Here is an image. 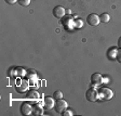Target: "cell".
Returning a JSON list of instances; mask_svg holds the SVG:
<instances>
[{"mask_svg": "<svg viewBox=\"0 0 121 116\" xmlns=\"http://www.w3.org/2000/svg\"><path fill=\"white\" fill-rule=\"evenodd\" d=\"M117 52H118V50H117L116 48H111L108 50V52H107V58L109 59V60L113 61L115 59L117 58Z\"/></svg>", "mask_w": 121, "mask_h": 116, "instance_id": "cell-9", "label": "cell"}, {"mask_svg": "<svg viewBox=\"0 0 121 116\" xmlns=\"http://www.w3.org/2000/svg\"><path fill=\"white\" fill-rule=\"evenodd\" d=\"M99 20L103 23H108L109 20H110V15H109L108 13H103V14L99 16Z\"/></svg>", "mask_w": 121, "mask_h": 116, "instance_id": "cell-12", "label": "cell"}, {"mask_svg": "<svg viewBox=\"0 0 121 116\" xmlns=\"http://www.w3.org/2000/svg\"><path fill=\"white\" fill-rule=\"evenodd\" d=\"M118 47H119V48L121 49V37H120V38H119V39H118Z\"/></svg>", "mask_w": 121, "mask_h": 116, "instance_id": "cell-19", "label": "cell"}, {"mask_svg": "<svg viewBox=\"0 0 121 116\" xmlns=\"http://www.w3.org/2000/svg\"><path fill=\"white\" fill-rule=\"evenodd\" d=\"M86 22H88V24L90 26H97L99 24V22H101V20H99V16L96 15L95 13H91L86 18Z\"/></svg>", "mask_w": 121, "mask_h": 116, "instance_id": "cell-4", "label": "cell"}, {"mask_svg": "<svg viewBox=\"0 0 121 116\" xmlns=\"http://www.w3.org/2000/svg\"><path fill=\"white\" fill-rule=\"evenodd\" d=\"M4 1L8 3V5H14V3L17 2L18 0H4Z\"/></svg>", "mask_w": 121, "mask_h": 116, "instance_id": "cell-18", "label": "cell"}, {"mask_svg": "<svg viewBox=\"0 0 121 116\" xmlns=\"http://www.w3.org/2000/svg\"><path fill=\"white\" fill-rule=\"evenodd\" d=\"M86 98L88 101L90 102H95L99 97H98V91L95 90V89H89L88 91L86 92Z\"/></svg>", "mask_w": 121, "mask_h": 116, "instance_id": "cell-3", "label": "cell"}, {"mask_svg": "<svg viewBox=\"0 0 121 116\" xmlns=\"http://www.w3.org/2000/svg\"><path fill=\"white\" fill-rule=\"evenodd\" d=\"M33 113L35 114V115H40V114H42V107H41L39 104H35V105L33 106Z\"/></svg>", "mask_w": 121, "mask_h": 116, "instance_id": "cell-11", "label": "cell"}, {"mask_svg": "<svg viewBox=\"0 0 121 116\" xmlns=\"http://www.w3.org/2000/svg\"><path fill=\"white\" fill-rule=\"evenodd\" d=\"M75 26H76V27H79V28H81V27H82V21H81V20H77V21H76V22H75Z\"/></svg>", "mask_w": 121, "mask_h": 116, "instance_id": "cell-16", "label": "cell"}, {"mask_svg": "<svg viewBox=\"0 0 121 116\" xmlns=\"http://www.w3.org/2000/svg\"><path fill=\"white\" fill-rule=\"evenodd\" d=\"M55 105L54 102V98H50V97H45L43 100V106L45 110H51L53 109V106Z\"/></svg>", "mask_w": 121, "mask_h": 116, "instance_id": "cell-8", "label": "cell"}, {"mask_svg": "<svg viewBox=\"0 0 121 116\" xmlns=\"http://www.w3.org/2000/svg\"><path fill=\"white\" fill-rule=\"evenodd\" d=\"M53 15L57 19H62L64 18V15H65V9H64L62 5H57L53 9Z\"/></svg>", "mask_w": 121, "mask_h": 116, "instance_id": "cell-7", "label": "cell"}, {"mask_svg": "<svg viewBox=\"0 0 121 116\" xmlns=\"http://www.w3.org/2000/svg\"><path fill=\"white\" fill-rule=\"evenodd\" d=\"M26 97H27V99H29V100H36V99L39 98V94H38V92L35 90H29L27 92V94H26Z\"/></svg>", "mask_w": 121, "mask_h": 116, "instance_id": "cell-10", "label": "cell"}, {"mask_svg": "<svg viewBox=\"0 0 121 116\" xmlns=\"http://www.w3.org/2000/svg\"><path fill=\"white\" fill-rule=\"evenodd\" d=\"M53 98L56 99V100H58V99H62V98H63V92H62V91H60V90L55 91V92L53 93Z\"/></svg>", "mask_w": 121, "mask_h": 116, "instance_id": "cell-13", "label": "cell"}, {"mask_svg": "<svg viewBox=\"0 0 121 116\" xmlns=\"http://www.w3.org/2000/svg\"><path fill=\"white\" fill-rule=\"evenodd\" d=\"M62 114H63L64 116H71V115H73V112H71V111H67V110H65V111H64Z\"/></svg>", "mask_w": 121, "mask_h": 116, "instance_id": "cell-17", "label": "cell"}, {"mask_svg": "<svg viewBox=\"0 0 121 116\" xmlns=\"http://www.w3.org/2000/svg\"><path fill=\"white\" fill-rule=\"evenodd\" d=\"M103 76L101 74L98 73H94L93 75L91 76V84L93 87H97V86H101L102 83H103Z\"/></svg>", "mask_w": 121, "mask_h": 116, "instance_id": "cell-5", "label": "cell"}, {"mask_svg": "<svg viewBox=\"0 0 121 116\" xmlns=\"http://www.w3.org/2000/svg\"><path fill=\"white\" fill-rule=\"evenodd\" d=\"M54 109H55L56 113L62 114L66 109H67V102L63 99H58L57 101L55 102V105H54Z\"/></svg>", "mask_w": 121, "mask_h": 116, "instance_id": "cell-2", "label": "cell"}, {"mask_svg": "<svg viewBox=\"0 0 121 116\" xmlns=\"http://www.w3.org/2000/svg\"><path fill=\"white\" fill-rule=\"evenodd\" d=\"M18 3H20L22 7H27L30 3V0H18Z\"/></svg>", "mask_w": 121, "mask_h": 116, "instance_id": "cell-14", "label": "cell"}, {"mask_svg": "<svg viewBox=\"0 0 121 116\" xmlns=\"http://www.w3.org/2000/svg\"><path fill=\"white\" fill-rule=\"evenodd\" d=\"M98 97L102 99V100H110L113 97V91L110 90L109 88H101L98 90Z\"/></svg>", "mask_w": 121, "mask_h": 116, "instance_id": "cell-1", "label": "cell"}, {"mask_svg": "<svg viewBox=\"0 0 121 116\" xmlns=\"http://www.w3.org/2000/svg\"><path fill=\"white\" fill-rule=\"evenodd\" d=\"M116 60L118 61L119 63H121V49H119L118 52H117V58H116Z\"/></svg>", "mask_w": 121, "mask_h": 116, "instance_id": "cell-15", "label": "cell"}, {"mask_svg": "<svg viewBox=\"0 0 121 116\" xmlns=\"http://www.w3.org/2000/svg\"><path fill=\"white\" fill-rule=\"evenodd\" d=\"M21 113L23 114V115H30V114L33 113V106L30 105L29 103H27V102H23L22 105H21Z\"/></svg>", "mask_w": 121, "mask_h": 116, "instance_id": "cell-6", "label": "cell"}]
</instances>
